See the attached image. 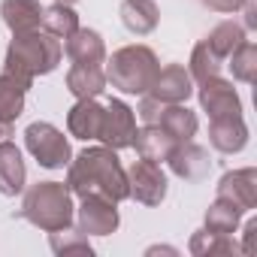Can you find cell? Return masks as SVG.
<instances>
[{
  "instance_id": "cell-2",
  "label": "cell",
  "mask_w": 257,
  "mask_h": 257,
  "mask_svg": "<svg viewBox=\"0 0 257 257\" xmlns=\"http://www.w3.org/2000/svg\"><path fill=\"white\" fill-rule=\"evenodd\" d=\"M61 55H64L61 40L40 31V28L28 31V34H13V43L7 49V58H4V73H13V76L34 82L37 76L52 73L61 64Z\"/></svg>"
},
{
  "instance_id": "cell-34",
  "label": "cell",
  "mask_w": 257,
  "mask_h": 257,
  "mask_svg": "<svg viewBox=\"0 0 257 257\" xmlns=\"http://www.w3.org/2000/svg\"><path fill=\"white\" fill-rule=\"evenodd\" d=\"M13 124H16V121H7V118H0V143L13 137Z\"/></svg>"
},
{
  "instance_id": "cell-5",
  "label": "cell",
  "mask_w": 257,
  "mask_h": 257,
  "mask_svg": "<svg viewBox=\"0 0 257 257\" xmlns=\"http://www.w3.org/2000/svg\"><path fill=\"white\" fill-rule=\"evenodd\" d=\"M25 146L28 152L34 155V161L46 170H64L73 158L70 152V140L58 131L55 124L49 121H34L28 124V131H25Z\"/></svg>"
},
{
  "instance_id": "cell-31",
  "label": "cell",
  "mask_w": 257,
  "mask_h": 257,
  "mask_svg": "<svg viewBox=\"0 0 257 257\" xmlns=\"http://www.w3.org/2000/svg\"><path fill=\"white\" fill-rule=\"evenodd\" d=\"M200 4L215 10V13H236V10H242L245 0H200Z\"/></svg>"
},
{
  "instance_id": "cell-9",
  "label": "cell",
  "mask_w": 257,
  "mask_h": 257,
  "mask_svg": "<svg viewBox=\"0 0 257 257\" xmlns=\"http://www.w3.org/2000/svg\"><path fill=\"white\" fill-rule=\"evenodd\" d=\"M197 97H200V106L209 118H224V115H242V100L233 88V82L221 79V76H212L206 82H200L197 88Z\"/></svg>"
},
{
  "instance_id": "cell-24",
  "label": "cell",
  "mask_w": 257,
  "mask_h": 257,
  "mask_svg": "<svg viewBox=\"0 0 257 257\" xmlns=\"http://www.w3.org/2000/svg\"><path fill=\"white\" fill-rule=\"evenodd\" d=\"M43 31L58 37V40H67L76 28H79V13L73 10V4H61L55 0L52 7H43Z\"/></svg>"
},
{
  "instance_id": "cell-33",
  "label": "cell",
  "mask_w": 257,
  "mask_h": 257,
  "mask_svg": "<svg viewBox=\"0 0 257 257\" xmlns=\"http://www.w3.org/2000/svg\"><path fill=\"white\" fill-rule=\"evenodd\" d=\"M242 7H245V28L254 31L257 28V7H254V0H245Z\"/></svg>"
},
{
  "instance_id": "cell-8",
  "label": "cell",
  "mask_w": 257,
  "mask_h": 257,
  "mask_svg": "<svg viewBox=\"0 0 257 257\" xmlns=\"http://www.w3.org/2000/svg\"><path fill=\"white\" fill-rule=\"evenodd\" d=\"M73 218H76V227L85 236H109L121 224L118 203H109L103 197H85L82 206H79V215H73Z\"/></svg>"
},
{
  "instance_id": "cell-28",
  "label": "cell",
  "mask_w": 257,
  "mask_h": 257,
  "mask_svg": "<svg viewBox=\"0 0 257 257\" xmlns=\"http://www.w3.org/2000/svg\"><path fill=\"white\" fill-rule=\"evenodd\" d=\"M221 67H224V61L206 46V40L194 46V52H191V67H188V73H191L194 82H206V79H212V76H221Z\"/></svg>"
},
{
  "instance_id": "cell-13",
  "label": "cell",
  "mask_w": 257,
  "mask_h": 257,
  "mask_svg": "<svg viewBox=\"0 0 257 257\" xmlns=\"http://www.w3.org/2000/svg\"><path fill=\"white\" fill-rule=\"evenodd\" d=\"M209 143L221 155H239L248 146V124L242 121V115L209 118Z\"/></svg>"
},
{
  "instance_id": "cell-7",
  "label": "cell",
  "mask_w": 257,
  "mask_h": 257,
  "mask_svg": "<svg viewBox=\"0 0 257 257\" xmlns=\"http://www.w3.org/2000/svg\"><path fill=\"white\" fill-rule=\"evenodd\" d=\"M127 191L143 206H161L164 197H167V173L161 170V164H152V161L140 158L127 170Z\"/></svg>"
},
{
  "instance_id": "cell-25",
  "label": "cell",
  "mask_w": 257,
  "mask_h": 257,
  "mask_svg": "<svg viewBox=\"0 0 257 257\" xmlns=\"http://www.w3.org/2000/svg\"><path fill=\"white\" fill-rule=\"evenodd\" d=\"M239 221H242V209H236L230 200L215 197V203L206 209V230H212V233H230L233 236Z\"/></svg>"
},
{
  "instance_id": "cell-30",
  "label": "cell",
  "mask_w": 257,
  "mask_h": 257,
  "mask_svg": "<svg viewBox=\"0 0 257 257\" xmlns=\"http://www.w3.org/2000/svg\"><path fill=\"white\" fill-rule=\"evenodd\" d=\"M164 106H167V103H161L158 97H152V94H143L137 115H140V121H143V124H158V121H161V112H164Z\"/></svg>"
},
{
  "instance_id": "cell-19",
  "label": "cell",
  "mask_w": 257,
  "mask_h": 257,
  "mask_svg": "<svg viewBox=\"0 0 257 257\" xmlns=\"http://www.w3.org/2000/svg\"><path fill=\"white\" fill-rule=\"evenodd\" d=\"M173 146H176V140L164 131L161 124H146L143 131H137V137H134L137 155H140L143 161H152V164H164V161L170 158Z\"/></svg>"
},
{
  "instance_id": "cell-17",
  "label": "cell",
  "mask_w": 257,
  "mask_h": 257,
  "mask_svg": "<svg viewBox=\"0 0 257 257\" xmlns=\"http://www.w3.org/2000/svg\"><path fill=\"white\" fill-rule=\"evenodd\" d=\"M118 16H121V25L137 37L152 34L161 22V10L155 0H121Z\"/></svg>"
},
{
  "instance_id": "cell-4",
  "label": "cell",
  "mask_w": 257,
  "mask_h": 257,
  "mask_svg": "<svg viewBox=\"0 0 257 257\" xmlns=\"http://www.w3.org/2000/svg\"><path fill=\"white\" fill-rule=\"evenodd\" d=\"M161 70L158 55L149 46H124L118 52H112L109 67H106V82H112V88L124 91V94H149L155 76Z\"/></svg>"
},
{
  "instance_id": "cell-11",
  "label": "cell",
  "mask_w": 257,
  "mask_h": 257,
  "mask_svg": "<svg viewBox=\"0 0 257 257\" xmlns=\"http://www.w3.org/2000/svg\"><path fill=\"white\" fill-rule=\"evenodd\" d=\"M167 164H170V170H173L179 179H185V182H200V179H206L209 170H212L209 152H206L203 146L191 143V140H188V143H176L173 152H170V158H167Z\"/></svg>"
},
{
  "instance_id": "cell-6",
  "label": "cell",
  "mask_w": 257,
  "mask_h": 257,
  "mask_svg": "<svg viewBox=\"0 0 257 257\" xmlns=\"http://www.w3.org/2000/svg\"><path fill=\"white\" fill-rule=\"evenodd\" d=\"M137 137V112L127 106L124 100H109L103 106V124H100V143L121 152V149H131Z\"/></svg>"
},
{
  "instance_id": "cell-29",
  "label": "cell",
  "mask_w": 257,
  "mask_h": 257,
  "mask_svg": "<svg viewBox=\"0 0 257 257\" xmlns=\"http://www.w3.org/2000/svg\"><path fill=\"white\" fill-rule=\"evenodd\" d=\"M49 245H52V251L55 254H94V248H91V242H88V236L76 227H64V230H52L49 233Z\"/></svg>"
},
{
  "instance_id": "cell-18",
  "label": "cell",
  "mask_w": 257,
  "mask_h": 257,
  "mask_svg": "<svg viewBox=\"0 0 257 257\" xmlns=\"http://www.w3.org/2000/svg\"><path fill=\"white\" fill-rule=\"evenodd\" d=\"M0 16H4V25L13 34H28V31L40 28L43 4L40 0H4L0 4Z\"/></svg>"
},
{
  "instance_id": "cell-15",
  "label": "cell",
  "mask_w": 257,
  "mask_h": 257,
  "mask_svg": "<svg viewBox=\"0 0 257 257\" xmlns=\"http://www.w3.org/2000/svg\"><path fill=\"white\" fill-rule=\"evenodd\" d=\"M25 179H28V170H25V158H22L19 146L4 140L0 143V194L4 197L22 194L25 191Z\"/></svg>"
},
{
  "instance_id": "cell-10",
  "label": "cell",
  "mask_w": 257,
  "mask_h": 257,
  "mask_svg": "<svg viewBox=\"0 0 257 257\" xmlns=\"http://www.w3.org/2000/svg\"><path fill=\"white\" fill-rule=\"evenodd\" d=\"M218 197L230 200L242 212H251L257 206V170L254 167H242V170L224 173L221 182H218Z\"/></svg>"
},
{
  "instance_id": "cell-32",
  "label": "cell",
  "mask_w": 257,
  "mask_h": 257,
  "mask_svg": "<svg viewBox=\"0 0 257 257\" xmlns=\"http://www.w3.org/2000/svg\"><path fill=\"white\" fill-rule=\"evenodd\" d=\"M254 236H257V221L251 218V221L245 224V245H239L242 254H254Z\"/></svg>"
},
{
  "instance_id": "cell-26",
  "label": "cell",
  "mask_w": 257,
  "mask_h": 257,
  "mask_svg": "<svg viewBox=\"0 0 257 257\" xmlns=\"http://www.w3.org/2000/svg\"><path fill=\"white\" fill-rule=\"evenodd\" d=\"M242 40H245V28H242V25H236V22H221V25H215L212 34L206 37V46H209L221 61H227V55H230Z\"/></svg>"
},
{
  "instance_id": "cell-35",
  "label": "cell",
  "mask_w": 257,
  "mask_h": 257,
  "mask_svg": "<svg viewBox=\"0 0 257 257\" xmlns=\"http://www.w3.org/2000/svg\"><path fill=\"white\" fill-rule=\"evenodd\" d=\"M61 4H73V0H61Z\"/></svg>"
},
{
  "instance_id": "cell-12",
  "label": "cell",
  "mask_w": 257,
  "mask_h": 257,
  "mask_svg": "<svg viewBox=\"0 0 257 257\" xmlns=\"http://www.w3.org/2000/svg\"><path fill=\"white\" fill-rule=\"evenodd\" d=\"M149 94L158 97L161 103H185L194 94V79L182 64H167V67L158 70Z\"/></svg>"
},
{
  "instance_id": "cell-27",
  "label": "cell",
  "mask_w": 257,
  "mask_h": 257,
  "mask_svg": "<svg viewBox=\"0 0 257 257\" xmlns=\"http://www.w3.org/2000/svg\"><path fill=\"white\" fill-rule=\"evenodd\" d=\"M227 67L233 70V79H239V82H245V85H251L254 82V76H257V46L251 43V40H242L230 55H227Z\"/></svg>"
},
{
  "instance_id": "cell-3",
  "label": "cell",
  "mask_w": 257,
  "mask_h": 257,
  "mask_svg": "<svg viewBox=\"0 0 257 257\" xmlns=\"http://www.w3.org/2000/svg\"><path fill=\"white\" fill-rule=\"evenodd\" d=\"M19 215L25 221H31L34 227L52 233V230H64L73 224V194L64 182H37L25 191L22 209Z\"/></svg>"
},
{
  "instance_id": "cell-22",
  "label": "cell",
  "mask_w": 257,
  "mask_h": 257,
  "mask_svg": "<svg viewBox=\"0 0 257 257\" xmlns=\"http://www.w3.org/2000/svg\"><path fill=\"white\" fill-rule=\"evenodd\" d=\"M164 131L176 140V143H188L197 134V112H191L185 103H167L158 121Z\"/></svg>"
},
{
  "instance_id": "cell-20",
  "label": "cell",
  "mask_w": 257,
  "mask_h": 257,
  "mask_svg": "<svg viewBox=\"0 0 257 257\" xmlns=\"http://www.w3.org/2000/svg\"><path fill=\"white\" fill-rule=\"evenodd\" d=\"M106 88V73L100 64H73L67 73V91L76 100H88V97H100Z\"/></svg>"
},
{
  "instance_id": "cell-21",
  "label": "cell",
  "mask_w": 257,
  "mask_h": 257,
  "mask_svg": "<svg viewBox=\"0 0 257 257\" xmlns=\"http://www.w3.org/2000/svg\"><path fill=\"white\" fill-rule=\"evenodd\" d=\"M31 85H34L31 79L13 76V73H0V118L16 121L25 112V97H28Z\"/></svg>"
},
{
  "instance_id": "cell-23",
  "label": "cell",
  "mask_w": 257,
  "mask_h": 257,
  "mask_svg": "<svg viewBox=\"0 0 257 257\" xmlns=\"http://www.w3.org/2000/svg\"><path fill=\"white\" fill-rule=\"evenodd\" d=\"M188 251L194 257H221V254H242L236 239L230 233H212V230H197L188 242Z\"/></svg>"
},
{
  "instance_id": "cell-14",
  "label": "cell",
  "mask_w": 257,
  "mask_h": 257,
  "mask_svg": "<svg viewBox=\"0 0 257 257\" xmlns=\"http://www.w3.org/2000/svg\"><path fill=\"white\" fill-rule=\"evenodd\" d=\"M100 124H103V106L97 103V97L76 100L73 109L67 112V131L76 140H85V143L97 140L100 137Z\"/></svg>"
},
{
  "instance_id": "cell-16",
  "label": "cell",
  "mask_w": 257,
  "mask_h": 257,
  "mask_svg": "<svg viewBox=\"0 0 257 257\" xmlns=\"http://www.w3.org/2000/svg\"><path fill=\"white\" fill-rule=\"evenodd\" d=\"M67 58L73 64H103L106 61V43L97 31L91 28H76L70 37H67V46H64Z\"/></svg>"
},
{
  "instance_id": "cell-1",
  "label": "cell",
  "mask_w": 257,
  "mask_h": 257,
  "mask_svg": "<svg viewBox=\"0 0 257 257\" xmlns=\"http://www.w3.org/2000/svg\"><path fill=\"white\" fill-rule=\"evenodd\" d=\"M73 197H103L109 203H121L131 197L127 191V170L121 167V158L109 146H91L82 149L67 164V182Z\"/></svg>"
}]
</instances>
